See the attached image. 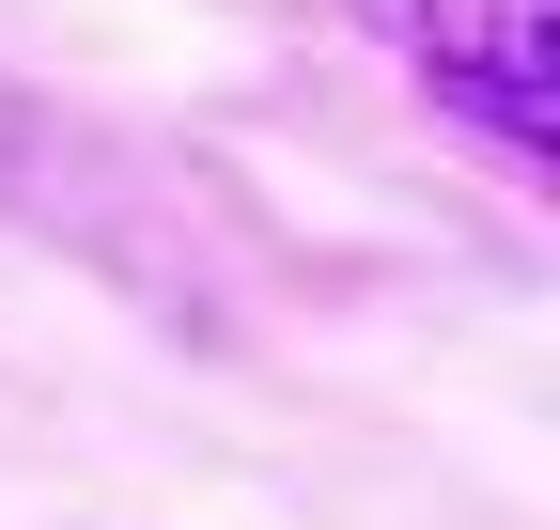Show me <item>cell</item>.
I'll use <instances>...</instances> for the list:
<instances>
[{
	"label": "cell",
	"mask_w": 560,
	"mask_h": 530,
	"mask_svg": "<svg viewBox=\"0 0 560 530\" xmlns=\"http://www.w3.org/2000/svg\"><path fill=\"white\" fill-rule=\"evenodd\" d=\"M374 16L405 32L420 79H436V110H467L514 172H545V141H560V110H545V79H560V0H374Z\"/></svg>",
	"instance_id": "1"
},
{
	"label": "cell",
	"mask_w": 560,
	"mask_h": 530,
	"mask_svg": "<svg viewBox=\"0 0 560 530\" xmlns=\"http://www.w3.org/2000/svg\"><path fill=\"white\" fill-rule=\"evenodd\" d=\"M62 187H79V141L0 79V219H62Z\"/></svg>",
	"instance_id": "2"
}]
</instances>
